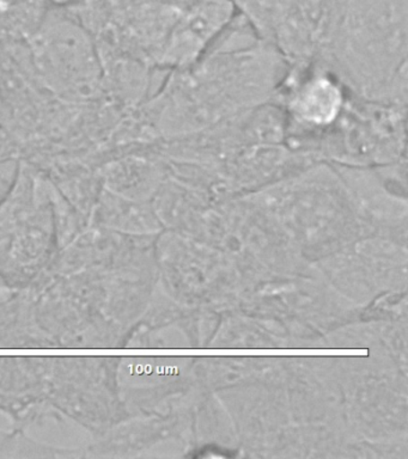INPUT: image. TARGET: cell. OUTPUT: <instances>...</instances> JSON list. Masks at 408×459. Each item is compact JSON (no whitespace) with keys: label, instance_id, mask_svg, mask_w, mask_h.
Masks as SVG:
<instances>
[{"label":"cell","instance_id":"6da1fadb","mask_svg":"<svg viewBox=\"0 0 408 459\" xmlns=\"http://www.w3.org/2000/svg\"><path fill=\"white\" fill-rule=\"evenodd\" d=\"M289 63L238 13L192 66L173 71L157 97L156 126L167 140L188 138L274 102Z\"/></svg>","mask_w":408,"mask_h":459},{"label":"cell","instance_id":"7a4b0ae2","mask_svg":"<svg viewBox=\"0 0 408 459\" xmlns=\"http://www.w3.org/2000/svg\"><path fill=\"white\" fill-rule=\"evenodd\" d=\"M408 0H343L320 63L351 95L406 107Z\"/></svg>","mask_w":408,"mask_h":459},{"label":"cell","instance_id":"3957f363","mask_svg":"<svg viewBox=\"0 0 408 459\" xmlns=\"http://www.w3.org/2000/svg\"><path fill=\"white\" fill-rule=\"evenodd\" d=\"M343 0H295L271 45L290 65L320 61L338 25Z\"/></svg>","mask_w":408,"mask_h":459},{"label":"cell","instance_id":"277c9868","mask_svg":"<svg viewBox=\"0 0 408 459\" xmlns=\"http://www.w3.org/2000/svg\"><path fill=\"white\" fill-rule=\"evenodd\" d=\"M238 13L232 0H192L168 39L160 66L173 71L192 66Z\"/></svg>","mask_w":408,"mask_h":459},{"label":"cell","instance_id":"5b68a950","mask_svg":"<svg viewBox=\"0 0 408 459\" xmlns=\"http://www.w3.org/2000/svg\"><path fill=\"white\" fill-rule=\"evenodd\" d=\"M144 211L139 204L109 190L98 201L92 224L110 231H137L144 228Z\"/></svg>","mask_w":408,"mask_h":459},{"label":"cell","instance_id":"8992f818","mask_svg":"<svg viewBox=\"0 0 408 459\" xmlns=\"http://www.w3.org/2000/svg\"><path fill=\"white\" fill-rule=\"evenodd\" d=\"M84 448H67L40 443L33 439L22 429H13L6 434L0 458H82Z\"/></svg>","mask_w":408,"mask_h":459},{"label":"cell","instance_id":"52a82bcc","mask_svg":"<svg viewBox=\"0 0 408 459\" xmlns=\"http://www.w3.org/2000/svg\"><path fill=\"white\" fill-rule=\"evenodd\" d=\"M9 430L0 429V446H2L3 441H4L6 434H8Z\"/></svg>","mask_w":408,"mask_h":459},{"label":"cell","instance_id":"ba28073f","mask_svg":"<svg viewBox=\"0 0 408 459\" xmlns=\"http://www.w3.org/2000/svg\"><path fill=\"white\" fill-rule=\"evenodd\" d=\"M232 2H234L235 5H236V4H238L239 2V0H232Z\"/></svg>","mask_w":408,"mask_h":459}]
</instances>
